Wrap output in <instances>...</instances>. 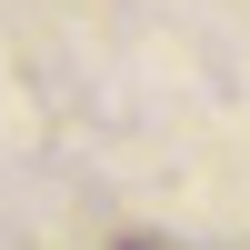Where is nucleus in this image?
I'll return each instance as SVG.
<instances>
[{"mask_svg":"<svg viewBox=\"0 0 250 250\" xmlns=\"http://www.w3.org/2000/svg\"><path fill=\"white\" fill-rule=\"evenodd\" d=\"M130 250H150V240H130Z\"/></svg>","mask_w":250,"mask_h":250,"instance_id":"1","label":"nucleus"}]
</instances>
